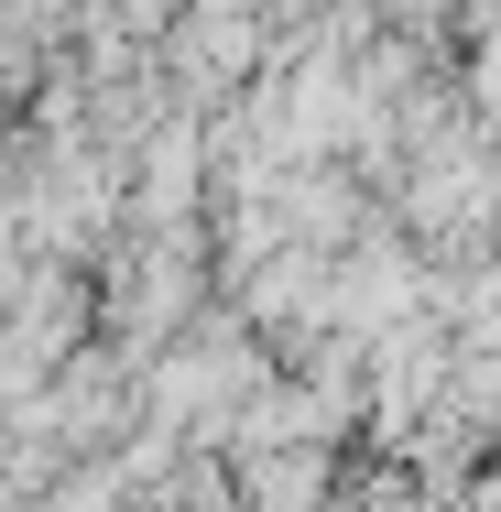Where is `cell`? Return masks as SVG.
Masks as SVG:
<instances>
[{
  "instance_id": "7a4b0ae2",
  "label": "cell",
  "mask_w": 501,
  "mask_h": 512,
  "mask_svg": "<svg viewBox=\"0 0 501 512\" xmlns=\"http://www.w3.org/2000/svg\"><path fill=\"white\" fill-rule=\"evenodd\" d=\"M327 502V458H316V447H262V458H251V512H316Z\"/></svg>"
},
{
  "instance_id": "3957f363",
  "label": "cell",
  "mask_w": 501,
  "mask_h": 512,
  "mask_svg": "<svg viewBox=\"0 0 501 512\" xmlns=\"http://www.w3.org/2000/svg\"><path fill=\"white\" fill-rule=\"evenodd\" d=\"M480 512H501V458H491V480H480Z\"/></svg>"
},
{
  "instance_id": "6da1fadb",
  "label": "cell",
  "mask_w": 501,
  "mask_h": 512,
  "mask_svg": "<svg viewBox=\"0 0 501 512\" xmlns=\"http://www.w3.org/2000/svg\"><path fill=\"white\" fill-rule=\"evenodd\" d=\"M197 175H207V142H197V131H153V142H142V218H153V229H186Z\"/></svg>"
}]
</instances>
